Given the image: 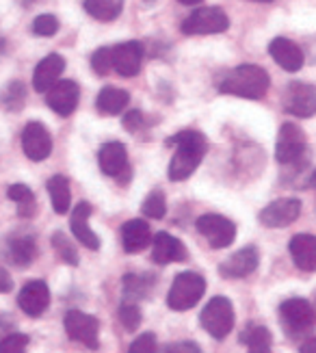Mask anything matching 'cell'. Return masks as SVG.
I'll use <instances>...</instances> for the list:
<instances>
[{
  "instance_id": "83f0119b",
  "label": "cell",
  "mask_w": 316,
  "mask_h": 353,
  "mask_svg": "<svg viewBox=\"0 0 316 353\" xmlns=\"http://www.w3.org/2000/svg\"><path fill=\"white\" fill-rule=\"evenodd\" d=\"M154 280L149 278L147 273L137 275V273H128L124 278V301L137 303L139 299L147 297V290L152 288Z\"/></svg>"
},
{
  "instance_id": "836d02e7",
  "label": "cell",
  "mask_w": 316,
  "mask_h": 353,
  "mask_svg": "<svg viewBox=\"0 0 316 353\" xmlns=\"http://www.w3.org/2000/svg\"><path fill=\"white\" fill-rule=\"evenodd\" d=\"M119 321L128 332H134L141 325V310H139V303H132V301H124L119 305Z\"/></svg>"
},
{
  "instance_id": "f35d334b",
  "label": "cell",
  "mask_w": 316,
  "mask_h": 353,
  "mask_svg": "<svg viewBox=\"0 0 316 353\" xmlns=\"http://www.w3.org/2000/svg\"><path fill=\"white\" fill-rule=\"evenodd\" d=\"M124 126H126V130H130V132H137V130L143 126V113H141V111H130V113L124 117Z\"/></svg>"
},
{
  "instance_id": "52a82bcc",
  "label": "cell",
  "mask_w": 316,
  "mask_h": 353,
  "mask_svg": "<svg viewBox=\"0 0 316 353\" xmlns=\"http://www.w3.org/2000/svg\"><path fill=\"white\" fill-rule=\"evenodd\" d=\"M198 232L208 241L210 248L215 250H223V248H230L236 239V225L234 221H230L228 217L223 214H204V217L198 219Z\"/></svg>"
},
{
  "instance_id": "e0dca14e",
  "label": "cell",
  "mask_w": 316,
  "mask_h": 353,
  "mask_svg": "<svg viewBox=\"0 0 316 353\" xmlns=\"http://www.w3.org/2000/svg\"><path fill=\"white\" fill-rule=\"evenodd\" d=\"M189 254L185 250L182 241H178L176 236L167 232H158L152 239V260L156 265H171V263H182L187 260Z\"/></svg>"
},
{
  "instance_id": "2e32d148",
  "label": "cell",
  "mask_w": 316,
  "mask_h": 353,
  "mask_svg": "<svg viewBox=\"0 0 316 353\" xmlns=\"http://www.w3.org/2000/svg\"><path fill=\"white\" fill-rule=\"evenodd\" d=\"M98 165L104 176L119 178L124 172H128V152L126 145L119 141L104 143L98 152Z\"/></svg>"
},
{
  "instance_id": "7a4b0ae2",
  "label": "cell",
  "mask_w": 316,
  "mask_h": 353,
  "mask_svg": "<svg viewBox=\"0 0 316 353\" xmlns=\"http://www.w3.org/2000/svg\"><path fill=\"white\" fill-rule=\"evenodd\" d=\"M271 79L268 74L260 65H238L230 72H225L219 81V91L221 94H230L247 100H260L268 91Z\"/></svg>"
},
{
  "instance_id": "74e56055",
  "label": "cell",
  "mask_w": 316,
  "mask_h": 353,
  "mask_svg": "<svg viewBox=\"0 0 316 353\" xmlns=\"http://www.w3.org/2000/svg\"><path fill=\"white\" fill-rule=\"evenodd\" d=\"M128 353H156V336L152 332L141 334L128 349Z\"/></svg>"
},
{
  "instance_id": "8d00e7d4",
  "label": "cell",
  "mask_w": 316,
  "mask_h": 353,
  "mask_svg": "<svg viewBox=\"0 0 316 353\" xmlns=\"http://www.w3.org/2000/svg\"><path fill=\"white\" fill-rule=\"evenodd\" d=\"M92 68L96 74L107 76L113 70V48H100L92 57Z\"/></svg>"
},
{
  "instance_id": "4fadbf2b",
  "label": "cell",
  "mask_w": 316,
  "mask_h": 353,
  "mask_svg": "<svg viewBox=\"0 0 316 353\" xmlns=\"http://www.w3.org/2000/svg\"><path fill=\"white\" fill-rule=\"evenodd\" d=\"M301 214V202L295 197L275 199L260 210V223L266 228H286Z\"/></svg>"
},
{
  "instance_id": "ac0fdd59",
  "label": "cell",
  "mask_w": 316,
  "mask_h": 353,
  "mask_svg": "<svg viewBox=\"0 0 316 353\" xmlns=\"http://www.w3.org/2000/svg\"><path fill=\"white\" fill-rule=\"evenodd\" d=\"M268 52L273 57L275 63L286 72H299L304 68V52H301L299 46L291 39L275 37L268 43Z\"/></svg>"
},
{
  "instance_id": "cb8c5ba5",
  "label": "cell",
  "mask_w": 316,
  "mask_h": 353,
  "mask_svg": "<svg viewBox=\"0 0 316 353\" xmlns=\"http://www.w3.org/2000/svg\"><path fill=\"white\" fill-rule=\"evenodd\" d=\"M130 102V96L124 89H115V87H104L98 94V111L104 115H117L122 113Z\"/></svg>"
},
{
  "instance_id": "277c9868",
  "label": "cell",
  "mask_w": 316,
  "mask_h": 353,
  "mask_svg": "<svg viewBox=\"0 0 316 353\" xmlns=\"http://www.w3.org/2000/svg\"><path fill=\"white\" fill-rule=\"evenodd\" d=\"M202 327L213 336L215 341H223L234 327V308L232 301L225 297H213L202 310Z\"/></svg>"
},
{
  "instance_id": "603a6c76",
  "label": "cell",
  "mask_w": 316,
  "mask_h": 353,
  "mask_svg": "<svg viewBox=\"0 0 316 353\" xmlns=\"http://www.w3.org/2000/svg\"><path fill=\"white\" fill-rule=\"evenodd\" d=\"M288 250H291L295 265L301 271H316V236L297 234L293 236Z\"/></svg>"
},
{
  "instance_id": "7c38bea8",
  "label": "cell",
  "mask_w": 316,
  "mask_h": 353,
  "mask_svg": "<svg viewBox=\"0 0 316 353\" xmlns=\"http://www.w3.org/2000/svg\"><path fill=\"white\" fill-rule=\"evenodd\" d=\"M22 148L24 154L31 161H46L52 152V137L48 132V128L39 124V121H31L26 124L24 132H22Z\"/></svg>"
},
{
  "instance_id": "8fae6325",
  "label": "cell",
  "mask_w": 316,
  "mask_h": 353,
  "mask_svg": "<svg viewBox=\"0 0 316 353\" xmlns=\"http://www.w3.org/2000/svg\"><path fill=\"white\" fill-rule=\"evenodd\" d=\"M81 98V87L74 81H56L48 91H46V104L56 115L67 117L76 111Z\"/></svg>"
},
{
  "instance_id": "484cf974",
  "label": "cell",
  "mask_w": 316,
  "mask_h": 353,
  "mask_svg": "<svg viewBox=\"0 0 316 353\" xmlns=\"http://www.w3.org/2000/svg\"><path fill=\"white\" fill-rule=\"evenodd\" d=\"M240 343L247 345L249 353H271V332L262 325L249 323L240 334Z\"/></svg>"
},
{
  "instance_id": "4316f807",
  "label": "cell",
  "mask_w": 316,
  "mask_h": 353,
  "mask_svg": "<svg viewBox=\"0 0 316 353\" xmlns=\"http://www.w3.org/2000/svg\"><path fill=\"white\" fill-rule=\"evenodd\" d=\"M85 9L100 22L115 20L124 9V0H85Z\"/></svg>"
},
{
  "instance_id": "7bdbcfd3",
  "label": "cell",
  "mask_w": 316,
  "mask_h": 353,
  "mask_svg": "<svg viewBox=\"0 0 316 353\" xmlns=\"http://www.w3.org/2000/svg\"><path fill=\"white\" fill-rule=\"evenodd\" d=\"M301 353H316V339H310L301 345Z\"/></svg>"
},
{
  "instance_id": "8992f818",
  "label": "cell",
  "mask_w": 316,
  "mask_h": 353,
  "mask_svg": "<svg viewBox=\"0 0 316 353\" xmlns=\"http://www.w3.org/2000/svg\"><path fill=\"white\" fill-rule=\"evenodd\" d=\"M280 319H282V325L286 327V332L297 336V334H306L314 327L316 310L310 305V301L293 297L280 305Z\"/></svg>"
},
{
  "instance_id": "ba28073f",
  "label": "cell",
  "mask_w": 316,
  "mask_h": 353,
  "mask_svg": "<svg viewBox=\"0 0 316 353\" xmlns=\"http://www.w3.org/2000/svg\"><path fill=\"white\" fill-rule=\"evenodd\" d=\"M63 327H65V332L72 341H76L89 349H98V345H100V341H98L100 323H98L96 316L85 314L81 310H67V314L63 319Z\"/></svg>"
},
{
  "instance_id": "5bb4252c",
  "label": "cell",
  "mask_w": 316,
  "mask_h": 353,
  "mask_svg": "<svg viewBox=\"0 0 316 353\" xmlns=\"http://www.w3.org/2000/svg\"><path fill=\"white\" fill-rule=\"evenodd\" d=\"M143 61V46L139 41H124L113 48V70L124 76V79H132L141 70Z\"/></svg>"
},
{
  "instance_id": "4dcf8cb0",
  "label": "cell",
  "mask_w": 316,
  "mask_h": 353,
  "mask_svg": "<svg viewBox=\"0 0 316 353\" xmlns=\"http://www.w3.org/2000/svg\"><path fill=\"white\" fill-rule=\"evenodd\" d=\"M24 102H26V89L22 83L18 81H11L5 85V89L0 91V104L5 106V111H22L24 109Z\"/></svg>"
},
{
  "instance_id": "ffe728a7",
  "label": "cell",
  "mask_w": 316,
  "mask_h": 353,
  "mask_svg": "<svg viewBox=\"0 0 316 353\" xmlns=\"http://www.w3.org/2000/svg\"><path fill=\"white\" fill-rule=\"evenodd\" d=\"M65 70V59L61 54H48L46 59H41L35 74H33V89L39 94H46V91L59 81V76Z\"/></svg>"
},
{
  "instance_id": "e575fe53",
  "label": "cell",
  "mask_w": 316,
  "mask_h": 353,
  "mask_svg": "<svg viewBox=\"0 0 316 353\" xmlns=\"http://www.w3.org/2000/svg\"><path fill=\"white\" fill-rule=\"evenodd\" d=\"M56 30H59V20L52 13H41L33 22V33L37 37H52Z\"/></svg>"
},
{
  "instance_id": "44dd1931",
  "label": "cell",
  "mask_w": 316,
  "mask_h": 353,
  "mask_svg": "<svg viewBox=\"0 0 316 353\" xmlns=\"http://www.w3.org/2000/svg\"><path fill=\"white\" fill-rule=\"evenodd\" d=\"M92 212H94V208L87 202H81L78 206H74V210H72V232L87 250L96 252V250H100V239L96 232H92V228H89V223H87Z\"/></svg>"
},
{
  "instance_id": "b9f144b4",
  "label": "cell",
  "mask_w": 316,
  "mask_h": 353,
  "mask_svg": "<svg viewBox=\"0 0 316 353\" xmlns=\"http://www.w3.org/2000/svg\"><path fill=\"white\" fill-rule=\"evenodd\" d=\"M13 327V319L11 316H7V314H0V339H5V336H9L11 330Z\"/></svg>"
},
{
  "instance_id": "7dc6e473",
  "label": "cell",
  "mask_w": 316,
  "mask_h": 353,
  "mask_svg": "<svg viewBox=\"0 0 316 353\" xmlns=\"http://www.w3.org/2000/svg\"><path fill=\"white\" fill-rule=\"evenodd\" d=\"M251 3H273V0H251Z\"/></svg>"
},
{
  "instance_id": "7402d4cb",
  "label": "cell",
  "mask_w": 316,
  "mask_h": 353,
  "mask_svg": "<svg viewBox=\"0 0 316 353\" xmlns=\"http://www.w3.org/2000/svg\"><path fill=\"white\" fill-rule=\"evenodd\" d=\"M152 239L154 236L152 230H149V223H145L143 219H130L122 228V245L128 254L143 252L152 243Z\"/></svg>"
},
{
  "instance_id": "d4e9b609",
  "label": "cell",
  "mask_w": 316,
  "mask_h": 353,
  "mask_svg": "<svg viewBox=\"0 0 316 353\" xmlns=\"http://www.w3.org/2000/svg\"><path fill=\"white\" fill-rule=\"evenodd\" d=\"M9 260L13 265L18 267H26L31 265L35 256H37V245L31 236H16L9 241V248H7Z\"/></svg>"
},
{
  "instance_id": "60d3db41",
  "label": "cell",
  "mask_w": 316,
  "mask_h": 353,
  "mask_svg": "<svg viewBox=\"0 0 316 353\" xmlns=\"http://www.w3.org/2000/svg\"><path fill=\"white\" fill-rule=\"evenodd\" d=\"M11 290H13L11 275L5 269H0V293H11Z\"/></svg>"
},
{
  "instance_id": "f546056e",
  "label": "cell",
  "mask_w": 316,
  "mask_h": 353,
  "mask_svg": "<svg viewBox=\"0 0 316 353\" xmlns=\"http://www.w3.org/2000/svg\"><path fill=\"white\" fill-rule=\"evenodd\" d=\"M9 199L11 202H16L18 204V214L22 219H28V217H33L35 214V195L33 191L26 187V184H11L9 191H7Z\"/></svg>"
},
{
  "instance_id": "3957f363",
  "label": "cell",
  "mask_w": 316,
  "mask_h": 353,
  "mask_svg": "<svg viewBox=\"0 0 316 353\" xmlns=\"http://www.w3.org/2000/svg\"><path fill=\"white\" fill-rule=\"evenodd\" d=\"M204 293H206V280L200 273H193V271L178 273L169 288L167 305L176 312H185L193 308V305L204 297Z\"/></svg>"
},
{
  "instance_id": "6da1fadb",
  "label": "cell",
  "mask_w": 316,
  "mask_h": 353,
  "mask_svg": "<svg viewBox=\"0 0 316 353\" xmlns=\"http://www.w3.org/2000/svg\"><path fill=\"white\" fill-rule=\"evenodd\" d=\"M169 145H176V154L169 163V180L180 182L193 176V172L202 165L206 157V137L198 130H185L167 141Z\"/></svg>"
},
{
  "instance_id": "9a60e30c",
  "label": "cell",
  "mask_w": 316,
  "mask_h": 353,
  "mask_svg": "<svg viewBox=\"0 0 316 353\" xmlns=\"http://www.w3.org/2000/svg\"><path fill=\"white\" fill-rule=\"evenodd\" d=\"M18 305L28 316H41L50 305V290H48L46 282L33 280V282L24 284V288L18 295Z\"/></svg>"
},
{
  "instance_id": "d6a6232c",
  "label": "cell",
  "mask_w": 316,
  "mask_h": 353,
  "mask_svg": "<svg viewBox=\"0 0 316 353\" xmlns=\"http://www.w3.org/2000/svg\"><path fill=\"white\" fill-rule=\"evenodd\" d=\"M52 245H54L56 254L61 256L63 263H67V265H72V267H76V265H78V252L74 250V245L65 239L63 232H56V234L52 236Z\"/></svg>"
},
{
  "instance_id": "f1b7e54d",
  "label": "cell",
  "mask_w": 316,
  "mask_h": 353,
  "mask_svg": "<svg viewBox=\"0 0 316 353\" xmlns=\"http://www.w3.org/2000/svg\"><path fill=\"white\" fill-rule=\"evenodd\" d=\"M48 193L52 206L59 214H67L70 210V180L65 176H52L48 180Z\"/></svg>"
},
{
  "instance_id": "bcb514c9",
  "label": "cell",
  "mask_w": 316,
  "mask_h": 353,
  "mask_svg": "<svg viewBox=\"0 0 316 353\" xmlns=\"http://www.w3.org/2000/svg\"><path fill=\"white\" fill-rule=\"evenodd\" d=\"M5 48H7V41L0 37V54H5Z\"/></svg>"
},
{
  "instance_id": "9c48e42d",
  "label": "cell",
  "mask_w": 316,
  "mask_h": 353,
  "mask_svg": "<svg viewBox=\"0 0 316 353\" xmlns=\"http://www.w3.org/2000/svg\"><path fill=\"white\" fill-rule=\"evenodd\" d=\"M306 154V134L297 124L288 121L280 128L275 143V159L282 165H295Z\"/></svg>"
},
{
  "instance_id": "30bf717a",
  "label": "cell",
  "mask_w": 316,
  "mask_h": 353,
  "mask_svg": "<svg viewBox=\"0 0 316 353\" xmlns=\"http://www.w3.org/2000/svg\"><path fill=\"white\" fill-rule=\"evenodd\" d=\"M284 111L295 117L316 115V87L310 83H291L282 98Z\"/></svg>"
},
{
  "instance_id": "f6af8a7d",
  "label": "cell",
  "mask_w": 316,
  "mask_h": 353,
  "mask_svg": "<svg viewBox=\"0 0 316 353\" xmlns=\"http://www.w3.org/2000/svg\"><path fill=\"white\" fill-rule=\"evenodd\" d=\"M308 184L312 189H316V172H312V176H310V180H308Z\"/></svg>"
},
{
  "instance_id": "d590c367",
  "label": "cell",
  "mask_w": 316,
  "mask_h": 353,
  "mask_svg": "<svg viewBox=\"0 0 316 353\" xmlns=\"http://www.w3.org/2000/svg\"><path fill=\"white\" fill-rule=\"evenodd\" d=\"M28 347V336L13 332L5 339H0V353H26Z\"/></svg>"
},
{
  "instance_id": "d6986e66",
  "label": "cell",
  "mask_w": 316,
  "mask_h": 353,
  "mask_svg": "<svg viewBox=\"0 0 316 353\" xmlns=\"http://www.w3.org/2000/svg\"><path fill=\"white\" fill-rule=\"evenodd\" d=\"M258 263H260L258 250H255L253 245H249V248H243L240 252H236L234 256L225 260V263L219 267V273L223 278H245V275L258 269Z\"/></svg>"
},
{
  "instance_id": "ee69618b",
  "label": "cell",
  "mask_w": 316,
  "mask_h": 353,
  "mask_svg": "<svg viewBox=\"0 0 316 353\" xmlns=\"http://www.w3.org/2000/svg\"><path fill=\"white\" fill-rule=\"evenodd\" d=\"M180 5H200L202 0H178Z\"/></svg>"
},
{
  "instance_id": "1f68e13d",
  "label": "cell",
  "mask_w": 316,
  "mask_h": 353,
  "mask_svg": "<svg viewBox=\"0 0 316 353\" xmlns=\"http://www.w3.org/2000/svg\"><path fill=\"white\" fill-rule=\"evenodd\" d=\"M143 214L149 219H162L165 212H167V202H165V195L160 191L147 193L145 202H143Z\"/></svg>"
},
{
  "instance_id": "ab89813d",
  "label": "cell",
  "mask_w": 316,
  "mask_h": 353,
  "mask_svg": "<svg viewBox=\"0 0 316 353\" xmlns=\"http://www.w3.org/2000/svg\"><path fill=\"white\" fill-rule=\"evenodd\" d=\"M167 353H202V349L195 345V343H189V341H180V343H173L167 347Z\"/></svg>"
},
{
  "instance_id": "5b68a950",
  "label": "cell",
  "mask_w": 316,
  "mask_h": 353,
  "mask_svg": "<svg viewBox=\"0 0 316 353\" xmlns=\"http://www.w3.org/2000/svg\"><path fill=\"white\" fill-rule=\"evenodd\" d=\"M230 20L228 13L219 7H202L195 9L189 18L182 22L185 35H217L228 30Z\"/></svg>"
}]
</instances>
